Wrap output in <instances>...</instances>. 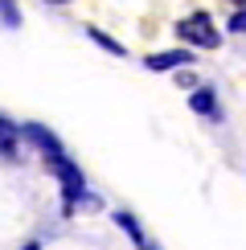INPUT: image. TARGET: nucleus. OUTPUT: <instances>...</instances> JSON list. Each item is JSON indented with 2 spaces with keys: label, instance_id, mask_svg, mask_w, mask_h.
I'll use <instances>...</instances> for the list:
<instances>
[{
  "label": "nucleus",
  "instance_id": "obj_1",
  "mask_svg": "<svg viewBox=\"0 0 246 250\" xmlns=\"http://www.w3.org/2000/svg\"><path fill=\"white\" fill-rule=\"evenodd\" d=\"M49 168L58 172V185H62V197H66V213H74V205L86 197V176H82V168L70 156H62V160H54Z\"/></svg>",
  "mask_w": 246,
  "mask_h": 250
},
{
  "label": "nucleus",
  "instance_id": "obj_2",
  "mask_svg": "<svg viewBox=\"0 0 246 250\" xmlns=\"http://www.w3.org/2000/svg\"><path fill=\"white\" fill-rule=\"evenodd\" d=\"M177 33L189 41V45H197V49H218V45H222V33L213 29L209 13H193V17H184L181 25H177Z\"/></svg>",
  "mask_w": 246,
  "mask_h": 250
},
{
  "label": "nucleus",
  "instance_id": "obj_3",
  "mask_svg": "<svg viewBox=\"0 0 246 250\" xmlns=\"http://www.w3.org/2000/svg\"><path fill=\"white\" fill-rule=\"evenodd\" d=\"M20 135H25V140L33 144V148H37L41 156H45L49 164L66 156V148H62V140H58V135H54V131L45 127V123H25V127H20Z\"/></svg>",
  "mask_w": 246,
  "mask_h": 250
},
{
  "label": "nucleus",
  "instance_id": "obj_4",
  "mask_svg": "<svg viewBox=\"0 0 246 250\" xmlns=\"http://www.w3.org/2000/svg\"><path fill=\"white\" fill-rule=\"evenodd\" d=\"M193 62V49H164V54H152L148 58V70H181V66H189Z\"/></svg>",
  "mask_w": 246,
  "mask_h": 250
},
{
  "label": "nucleus",
  "instance_id": "obj_5",
  "mask_svg": "<svg viewBox=\"0 0 246 250\" xmlns=\"http://www.w3.org/2000/svg\"><path fill=\"white\" fill-rule=\"evenodd\" d=\"M189 107L197 111V115H209V119H222V111H218V95H213L209 86H201V90H193V95H189Z\"/></svg>",
  "mask_w": 246,
  "mask_h": 250
},
{
  "label": "nucleus",
  "instance_id": "obj_6",
  "mask_svg": "<svg viewBox=\"0 0 246 250\" xmlns=\"http://www.w3.org/2000/svg\"><path fill=\"white\" fill-rule=\"evenodd\" d=\"M115 226H119V230L131 238V242H136V250H144V246H148V242H144V230H140V222H136L131 213H123V209H119V213H115Z\"/></svg>",
  "mask_w": 246,
  "mask_h": 250
},
{
  "label": "nucleus",
  "instance_id": "obj_7",
  "mask_svg": "<svg viewBox=\"0 0 246 250\" xmlns=\"http://www.w3.org/2000/svg\"><path fill=\"white\" fill-rule=\"evenodd\" d=\"M86 37L95 41V45H102V49H107V54H115V58H123V54H127V49H123V45H119V41L111 37V33H102V29H95V25L86 29Z\"/></svg>",
  "mask_w": 246,
  "mask_h": 250
},
{
  "label": "nucleus",
  "instance_id": "obj_8",
  "mask_svg": "<svg viewBox=\"0 0 246 250\" xmlns=\"http://www.w3.org/2000/svg\"><path fill=\"white\" fill-rule=\"evenodd\" d=\"M0 156H8V160L17 156V131H13V123H4V119H0Z\"/></svg>",
  "mask_w": 246,
  "mask_h": 250
},
{
  "label": "nucleus",
  "instance_id": "obj_9",
  "mask_svg": "<svg viewBox=\"0 0 246 250\" xmlns=\"http://www.w3.org/2000/svg\"><path fill=\"white\" fill-rule=\"evenodd\" d=\"M0 21H4L8 29L20 25V8H17V0H0Z\"/></svg>",
  "mask_w": 246,
  "mask_h": 250
},
{
  "label": "nucleus",
  "instance_id": "obj_10",
  "mask_svg": "<svg viewBox=\"0 0 246 250\" xmlns=\"http://www.w3.org/2000/svg\"><path fill=\"white\" fill-rule=\"evenodd\" d=\"M230 33H246V8H234V17H230Z\"/></svg>",
  "mask_w": 246,
  "mask_h": 250
},
{
  "label": "nucleus",
  "instance_id": "obj_11",
  "mask_svg": "<svg viewBox=\"0 0 246 250\" xmlns=\"http://www.w3.org/2000/svg\"><path fill=\"white\" fill-rule=\"evenodd\" d=\"M230 4H234V8H246V0H230Z\"/></svg>",
  "mask_w": 246,
  "mask_h": 250
},
{
  "label": "nucleus",
  "instance_id": "obj_12",
  "mask_svg": "<svg viewBox=\"0 0 246 250\" xmlns=\"http://www.w3.org/2000/svg\"><path fill=\"white\" fill-rule=\"evenodd\" d=\"M25 250H41V242H29V246H25Z\"/></svg>",
  "mask_w": 246,
  "mask_h": 250
},
{
  "label": "nucleus",
  "instance_id": "obj_13",
  "mask_svg": "<svg viewBox=\"0 0 246 250\" xmlns=\"http://www.w3.org/2000/svg\"><path fill=\"white\" fill-rule=\"evenodd\" d=\"M45 4H66V0H45Z\"/></svg>",
  "mask_w": 246,
  "mask_h": 250
},
{
  "label": "nucleus",
  "instance_id": "obj_14",
  "mask_svg": "<svg viewBox=\"0 0 246 250\" xmlns=\"http://www.w3.org/2000/svg\"><path fill=\"white\" fill-rule=\"evenodd\" d=\"M144 250H156V246H144Z\"/></svg>",
  "mask_w": 246,
  "mask_h": 250
}]
</instances>
